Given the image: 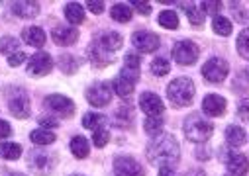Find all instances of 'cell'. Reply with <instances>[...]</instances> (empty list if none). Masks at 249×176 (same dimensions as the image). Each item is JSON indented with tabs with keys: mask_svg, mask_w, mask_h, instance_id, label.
<instances>
[{
	"mask_svg": "<svg viewBox=\"0 0 249 176\" xmlns=\"http://www.w3.org/2000/svg\"><path fill=\"white\" fill-rule=\"evenodd\" d=\"M178 143L173 135H159L147 147V159L155 166H173L178 162Z\"/></svg>",
	"mask_w": 249,
	"mask_h": 176,
	"instance_id": "1",
	"label": "cell"
},
{
	"mask_svg": "<svg viewBox=\"0 0 249 176\" xmlns=\"http://www.w3.org/2000/svg\"><path fill=\"white\" fill-rule=\"evenodd\" d=\"M167 96H169V100H171L175 106H178V108L189 106V104L193 102V98H195V84H193V80L186 79V77L175 79V80L167 86Z\"/></svg>",
	"mask_w": 249,
	"mask_h": 176,
	"instance_id": "2",
	"label": "cell"
},
{
	"mask_svg": "<svg viewBox=\"0 0 249 176\" xmlns=\"http://www.w3.org/2000/svg\"><path fill=\"white\" fill-rule=\"evenodd\" d=\"M214 133V126L206 120H202L200 115H191L186 117L184 122V135L186 139H191L195 143H204L206 139H210Z\"/></svg>",
	"mask_w": 249,
	"mask_h": 176,
	"instance_id": "3",
	"label": "cell"
},
{
	"mask_svg": "<svg viewBox=\"0 0 249 176\" xmlns=\"http://www.w3.org/2000/svg\"><path fill=\"white\" fill-rule=\"evenodd\" d=\"M198 45L193 41H178L173 47V59L178 65H195L196 59H198Z\"/></svg>",
	"mask_w": 249,
	"mask_h": 176,
	"instance_id": "4",
	"label": "cell"
},
{
	"mask_svg": "<svg viewBox=\"0 0 249 176\" xmlns=\"http://www.w3.org/2000/svg\"><path fill=\"white\" fill-rule=\"evenodd\" d=\"M28 166L34 172H37L41 176H47L53 170V166H55V157L51 153H45V151H30Z\"/></svg>",
	"mask_w": 249,
	"mask_h": 176,
	"instance_id": "5",
	"label": "cell"
},
{
	"mask_svg": "<svg viewBox=\"0 0 249 176\" xmlns=\"http://www.w3.org/2000/svg\"><path fill=\"white\" fill-rule=\"evenodd\" d=\"M228 73H230V65H228V61H224L220 57L210 59L202 67V77L208 82H222L228 77Z\"/></svg>",
	"mask_w": 249,
	"mask_h": 176,
	"instance_id": "6",
	"label": "cell"
},
{
	"mask_svg": "<svg viewBox=\"0 0 249 176\" xmlns=\"http://www.w3.org/2000/svg\"><path fill=\"white\" fill-rule=\"evenodd\" d=\"M45 108H47L49 112L61 115V117H69V115H73V112H75L73 100H69L67 96H61V94H51V96H47V98H45Z\"/></svg>",
	"mask_w": 249,
	"mask_h": 176,
	"instance_id": "7",
	"label": "cell"
},
{
	"mask_svg": "<svg viewBox=\"0 0 249 176\" xmlns=\"http://www.w3.org/2000/svg\"><path fill=\"white\" fill-rule=\"evenodd\" d=\"M87 100L94 106V108H102L106 104H110L112 100V90L108 82H96L87 90Z\"/></svg>",
	"mask_w": 249,
	"mask_h": 176,
	"instance_id": "8",
	"label": "cell"
},
{
	"mask_svg": "<svg viewBox=\"0 0 249 176\" xmlns=\"http://www.w3.org/2000/svg\"><path fill=\"white\" fill-rule=\"evenodd\" d=\"M114 172L116 176H145L142 164L132 157H118L114 160Z\"/></svg>",
	"mask_w": 249,
	"mask_h": 176,
	"instance_id": "9",
	"label": "cell"
},
{
	"mask_svg": "<svg viewBox=\"0 0 249 176\" xmlns=\"http://www.w3.org/2000/svg\"><path fill=\"white\" fill-rule=\"evenodd\" d=\"M53 69V61L47 53H36L30 61H28V73L34 77H45Z\"/></svg>",
	"mask_w": 249,
	"mask_h": 176,
	"instance_id": "10",
	"label": "cell"
},
{
	"mask_svg": "<svg viewBox=\"0 0 249 176\" xmlns=\"http://www.w3.org/2000/svg\"><path fill=\"white\" fill-rule=\"evenodd\" d=\"M140 108L147 113V117H159L163 113V110H165L163 100L153 92H143L140 96Z\"/></svg>",
	"mask_w": 249,
	"mask_h": 176,
	"instance_id": "11",
	"label": "cell"
},
{
	"mask_svg": "<svg viewBox=\"0 0 249 176\" xmlns=\"http://www.w3.org/2000/svg\"><path fill=\"white\" fill-rule=\"evenodd\" d=\"M136 49H140L142 53H153L159 47V37L151 32H136L132 37Z\"/></svg>",
	"mask_w": 249,
	"mask_h": 176,
	"instance_id": "12",
	"label": "cell"
},
{
	"mask_svg": "<svg viewBox=\"0 0 249 176\" xmlns=\"http://www.w3.org/2000/svg\"><path fill=\"white\" fill-rule=\"evenodd\" d=\"M8 110L14 117H20V120H24V117L30 115V100L24 92H18L14 94L10 100H8Z\"/></svg>",
	"mask_w": 249,
	"mask_h": 176,
	"instance_id": "13",
	"label": "cell"
},
{
	"mask_svg": "<svg viewBox=\"0 0 249 176\" xmlns=\"http://www.w3.org/2000/svg\"><path fill=\"white\" fill-rule=\"evenodd\" d=\"M120 77L134 82V84L138 82V79H140V57L136 53H128L126 55V61H124Z\"/></svg>",
	"mask_w": 249,
	"mask_h": 176,
	"instance_id": "14",
	"label": "cell"
},
{
	"mask_svg": "<svg viewBox=\"0 0 249 176\" xmlns=\"http://www.w3.org/2000/svg\"><path fill=\"white\" fill-rule=\"evenodd\" d=\"M226 166L231 172V176H245V172L249 170V160L241 153H230L226 157Z\"/></svg>",
	"mask_w": 249,
	"mask_h": 176,
	"instance_id": "15",
	"label": "cell"
},
{
	"mask_svg": "<svg viewBox=\"0 0 249 176\" xmlns=\"http://www.w3.org/2000/svg\"><path fill=\"white\" fill-rule=\"evenodd\" d=\"M202 110L206 115L210 117H218V115H224L226 113V100L218 94H208L202 102Z\"/></svg>",
	"mask_w": 249,
	"mask_h": 176,
	"instance_id": "16",
	"label": "cell"
},
{
	"mask_svg": "<svg viewBox=\"0 0 249 176\" xmlns=\"http://www.w3.org/2000/svg\"><path fill=\"white\" fill-rule=\"evenodd\" d=\"M51 37H53V41H55L57 45H73V43L79 39V32L73 30V28H63V26H59V28L53 30Z\"/></svg>",
	"mask_w": 249,
	"mask_h": 176,
	"instance_id": "17",
	"label": "cell"
},
{
	"mask_svg": "<svg viewBox=\"0 0 249 176\" xmlns=\"http://www.w3.org/2000/svg\"><path fill=\"white\" fill-rule=\"evenodd\" d=\"M106 53H112V51H118L122 47V35L120 33H114V32H106L100 35V39L96 41Z\"/></svg>",
	"mask_w": 249,
	"mask_h": 176,
	"instance_id": "18",
	"label": "cell"
},
{
	"mask_svg": "<svg viewBox=\"0 0 249 176\" xmlns=\"http://www.w3.org/2000/svg\"><path fill=\"white\" fill-rule=\"evenodd\" d=\"M22 37H24V41H26L28 45H32V47H41V45L45 43V33H43V30H41V28H36V26L26 28V30L22 32Z\"/></svg>",
	"mask_w": 249,
	"mask_h": 176,
	"instance_id": "19",
	"label": "cell"
},
{
	"mask_svg": "<svg viewBox=\"0 0 249 176\" xmlns=\"http://www.w3.org/2000/svg\"><path fill=\"white\" fill-rule=\"evenodd\" d=\"M12 10L20 18H34L39 14V4L37 2H16L12 4Z\"/></svg>",
	"mask_w": 249,
	"mask_h": 176,
	"instance_id": "20",
	"label": "cell"
},
{
	"mask_svg": "<svg viewBox=\"0 0 249 176\" xmlns=\"http://www.w3.org/2000/svg\"><path fill=\"white\" fill-rule=\"evenodd\" d=\"M83 126L87 128V129H104V126H106V117L102 115V113H96V112H89V113H85V117H83Z\"/></svg>",
	"mask_w": 249,
	"mask_h": 176,
	"instance_id": "21",
	"label": "cell"
},
{
	"mask_svg": "<svg viewBox=\"0 0 249 176\" xmlns=\"http://www.w3.org/2000/svg\"><path fill=\"white\" fill-rule=\"evenodd\" d=\"M89 55H90V61H92V65H94V67H106V65L110 63L108 53H106L98 43H92V47H90Z\"/></svg>",
	"mask_w": 249,
	"mask_h": 176,
	"instance_id": "22",
	"label": "cell"
},
{
	"mask_svg": "<svg viewBox=\"0 0 249 176\" xmlns=\"http://www.w3.org/2000/svg\"><path fill=\"white\" fill-rule=\"evenodd\" d=\"M65 16H67V20L71 22V24H83L85 22V12H83V6L79 4V2H69L67 6H65Z\"/></svg>",
	"mask_w": 249,
	"mask_h": 176,
	"instance_id": "23",
	"label": "cell"
},
{
	"mask_svg": "<svg viewBox=\"0 0 249 176\" xmlns=\"http://www.w3.org/2000/svg\"><path fill=\"white\" fill-rule=\"evenodd\" d=\"M226 139L231 147H241L245 143V131L239 126H230L226 129Z\"/></svg>",
	"mask_w": 249,
	"mask_h": 176,
	"instance_id": "24",
	"label": "cell"
},
{
	"mask_svg": "<svg viewBox=\"0 0 249 176\" xmlns=\"http://www.w3.org/2000/svg\"><path fill=\"white\" fill-rule=\"evenodd\" d=\"M22 155V147L18 143H0V157L6 160H16Z\"/></svg>",
	"mask_w": 249,
	"mask_h": 176,
	"instance_id": "25",
	"label": "cell"
},
{
	"mask_svg": "<svg viewBox=\"0 0 249 176\" xmlns=\"http://www.w3.org/2000/svg\"><path fill=\"white\" fill-rule=\"evenodd\" d=\"M71 151L77 159H85L89 155V141L83 135H77L71 139Z\"/></svg>",
	"mask_w": 249,
	"mask_h": 176,
	"instance_id": "26",
	"label": "cell"
},
{
	"mask_svg": "<svg viewBox=\"0 0 249 176\" xmlns=\"http://www.w3.org/2000/svg\"><path fill=\"white\" fill-rule=\"evenodd\" d=\"M112 18L116 20V22H122V24H126V22H130L132 20V8L128 6V4H114L112 6Z\"/></svg>",
	"mask_w": 249,
	"mask_h": 176,
	"instance_id": "27",
	"label": "cell"
},
{
	"mask_svg": "<svg viewBox=\"0 0 249 176\" xmlns=\"http://www.w3.org/2000/svg\"><path fill=\"white\" fill-rule=\"evenodd\" d=\"M112 86H114V92H116L118 96H122V98H128V96H132V92H134V82L122 79V77H118V79L112 82Z\"/></svg>",
	"mask_w": 249,
	"mask_h": 176,
	"instance_id": "28",
	"label": "cell"
},
{
	"mask_svg": "<svg viewBox=\"0 0 249 176\" xmlns=\"http://www.w3.org/2000/svg\"><path fill=\"white\" fill-rule=\"evenodd\" d=\"M30 139L36 143V145H51L55 141V135L49 131V129H36L30 133Z\"/></svg>",
	"mask_w": 249,
	"mask_h": 176,
	"instance_id": "29",
	"label": "cell"
},
{
	"mask_svg": "<svg viewBox=\"0 0 249 176\" xmlns=\"http://www.w3.org/2000/svg\"><path fill=\"white\" fill-rule=\"evenodd\" d=\"M143 129H145L147 135L159 137L161 131H163V120H161V117H147L145 124H143Z\"/></svg>",
	"mask_w": 249,
	"mask_h": 176,
	"instance_id": "30",
	"label": "cell"
},
{
	"mask_svg": "<svg viewBox=\"0 0 249 176\" xmlns=\"http://www.w3.org/2000/svg\"><path fill=\"white\" fill-rule=\"evenodd\" d=\"M180 6L186 10V16H189L193 26H202L204 24V14L198 10L196 4H180Z\"/></svg>",
	"mask_w": 249,
	"mask_h": 176,
	"instance_id": "31",
	"label": "cell"
},
{
	"mask_svg": "<svg viewBox=\"0 0 249 176\" xmlns=\"http://www.w3.org/2000/svg\"><path fill=\"white\" fill-rule=\"evenodd\" d=\"M0 53H4V55H14L18 53V39L12 37V35H4V37H0Z\"/></svg>",
	"mask_w": 249,
	"mask_h": 176,
	"instance_id": "32",
	"label": "cell"
},
{
	"mask_svg": "<svg viewBox=\"0 0 249 176\" xmlns=\"http://www.w3.org/2000/svg\"><path fill=\"white\" fill-rule=\"evenodd\" d=\"M159 24L167 30H177L178 28V16L177 12H171V10H165L159 14Z\"/></svg>",
	"mask_w": 249,
	"mask_h": 176,
	"instance_id": "33",
	"label": "cell"
},
{
	"mask_svg": "<svg viewBox=\"0 0 249 176\" xmlns=\"http://www.w3.org/2000/svg\"><path fill=\"white\" fill-rule=\"evenodd\" d=\"M59 67H61L63 73L71 75V73H75L79 69V61H77V57H73V55H63L59 59Z\"/></svg>",
	"mask_w": 249,
	"mask_h": 176,
	"instance_id": "34",
	"label": "cell"
},
{
	"mask_svg": "<svg viewBox=\"0 0 249 176\" xmlns=\"http://www.w3.org/2000/svg\"><path fill=\"white\" fill-rule=\"evenodd\" d=\"M212 28L218 35H230L231 33V22L224 16H216L214 22H212Z\"/></svg>",
	"mask_w": 249,
	"mask_h": 176,
	"instance_id": "35",
	"label": "cell"
},
{
	"mask_svg": "<svg viewBox=\"0 0 249 176\" xmlns=\"http://www.w3.org/2000/svg\"><path fill=\"white\" fill-rule=\"evenodd\" d=\"M132 117H134V113H132L130 106H120V110H116V122H118V126H124V128L130 126Z\"/></svg>",
	"mask_w": 249,
	"mask_h": 176,
	"instance_id": "36",
	"label": "cell"
},
{
	"mask_svg": "<svg viewBox=\"0 0 249 176\" xmlns=\"http://www.w3.org/2000/svg\"><path fill=\"white\" fill-rule=\"evenodd\" d=\"M169 71H171V65H169L167 59H163V57H157L155 61L151 63V73L155 77H165Z\"/></svg>",
	"mask_w": 249,
	"mask_h": 176,
	"instance_id": "37",
	"label": "cell"
},
{
	"mask_svg": "<svg viewBox=\"0 0 249 176\" xmlns=\"http://www.w3.org/2000/svg\"><path fill=\"white\" fill-rule=\"evenodd\" d=\"M237 51H239L241 57L249 59V28L239 33V37H237Z\"/></svg>",
	"mask_w": 249,
	"mask_h": 176,
	"instance_id": "38",
	"label": "cell"
},
{
	"mask_svg": "<svg viewBox=\"0 0 249 176\" xmlns=\"http://www.w3.org/2000/svg\"><path fill=\"white\" fill-rule=\"evenodd\" d=\"M92 139H94V145H96L98 149H102V147L108 143L110 133H108L106 129H96V131H94V135H92Z\"/></svg>",
	"mask_w": 249,
	"mask_h": 176,
	"instance_id": "39",
	"label": "cell"
},
{
	"mask_svg": "<svg viewBox=\"0 0 249 176\" xmlns=\"http://www.w3.org/2000/svg\"><path fill=\"white\" fill-rule=\"evenodd\" d=\"M202 14H218L222 10V2H200Z\"/></svg>",
	"mask_w": 249,
	"mask_h": 176,
	"instance_id": "40",
	"label": "cell"
},
{
	"mask_svg": "<svg viewBox=\"0 0 249 176\" xmlns=\"http://www.w3.org/2000/svg\"><path fill=\"white\" fill-rule=\"evenodd\" d=\"M24 61H26V53H22V51H18V53H14V55L8 57V65H10V67H18V65H22Z\"/></svg>",
	"mask_w": 249,
	"mask_h": 176,
	"instance_id": "41",
	"label": "cell"
},
{
	"mask_svg": "<svg viewBox=\"0 0 249 176\" xmlns=\"http://www.w3.org/2000/svg\"><path fill=\"white\" fill-rule=\"evenodd\" d=\"M237 115L241 117L243 122H247V120H249V102H247V100L239 102V106H237Z\"/></svg>",
	"mask_w": 249,
	"mask_h": 176,
	"instance_id": "42",
	"label": "cell"
},
{
	"mask_svg": "<svg viewBox=\"0 0 249 176\" xmlns=\"http://www.w3.org/2000/svg\"><path fill=\"white\" fill-rule=\"evenodd\" d=\"M132 6H134L138 12H142L143 16H147V14L151 12V4H147V2H132Z\"/></svg>",
	"mask_w": 249,
	"mask_h": 176,
	"instance_id": "43",
	"label": "cell"
},
{
	"mask_svg": "<svg viewBox=\"0 0 249 176\" xmlns=\"http://www.w3.org/2000/svg\"><path fill=\"white\" fill-rule=\"evenodd\" d=\"M39 124H41V129L45 128H57V120H51V117H39Z\"/></svg>",
	"mask_w": 249,
	"mask_h": 176,
	"instance_id": "44",
	"label": "cell"
},
{
	"mask_svg": "<svg viewBox=\"0 0 249 176\" xmlns=\"http://www.w3.org/2000/svg\"><path fill=\"white\" fill-rule=\"evenodd\" d=\"M12 133V129H10V126L4 122V120H0V139H4V137H8Z\"/></svg>",
	"mask_w": 249,
	"mask_h": 176,
	"instance_id": "45",
	"label": "cell"
},
{
	"mask_svg": "<svg viewBox=\"0 0 249 176\" xmlns=\"http://www.w3.org/2000/svg\"><path fill=\"white\" fill-rule=\"evenodd\" d=\"M87 6H89V10L94 12V14H100V12L104 10V2H89Z\"/></svg>",
	"mask_w": 249,
	"mask_h": 176,
	"instance_id": "46",
	"label": "cell"
},
{
	"mask_svg": "<svg viewBox=\"0 0 249 176\" xmlns=\"http://www.w3.org/2000/svg\"><path fill=\"white\" fill-rule=\"evenodd\" d=\"M159 176H180V174H177L171 166H163V168L159 170Z\"/></svg>",
	"mask_w": 249,
	"mask_h": 176,
	"instance_id": "47",
	"label": "cell"
},
{
	"mask_svg": "<svg viewBox=\"0 0 249 176\" xmlns=\"http://www.w3.org/2000/svg\"><path fill=\"white\" fill-rule=\"evenodd\" d=\"M196 157H198L200 160H206L210 155H208V151H206V149H198V151H196Z\"/></svg>",
	"mask_w": 249,
	"mask_h": 176,
	"instance_id": "48",
	"label": "cell"
},
{
	"mask_svg": "<svg viewBox=\"0 0 249 176\" xmlns=\"http://www.w3.org/2000/svg\"><path fill=\"white\" fill-rule=\"evenodd\" d=\"M189 176H206V172L204 170H193Z\"/></svg>",
	"mask_w": 249,
	"mask_h": 176,
	"instance_id": "49",
	"label": "cell"
},
{
	"mask_svg": "<svg viewBox=\"0 0 249 176\" xmlns=\"http://www.w3.org/2000/svg\"><path fill=\"white\" fill-rule=\"evenodd\" d=\"M12 176H24V174H12Z\"/></svg>",
	"mask_w": 249,
	"mask_h": 176,
	"instance_id": "50",
	"label": "cell"
},
{
	"mask_svg": "<svg viewBox=\"0 0 249 176\" xmlns=\"http://www.w3.org/2000/svg\"><path fill=\"white\" fill-rule=\"evenodd\" d=\"M77 176H79V174H77Z\"/></svg>",
	"mask_w": 249,
	"mask_h": 176,
	"instance_id": "51",
	"label": "cell"
}]
</instances>
